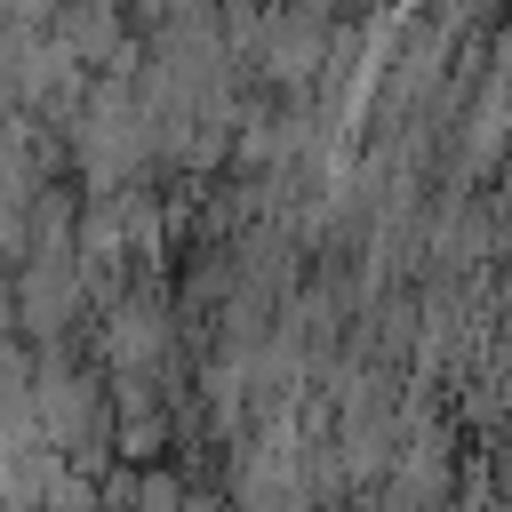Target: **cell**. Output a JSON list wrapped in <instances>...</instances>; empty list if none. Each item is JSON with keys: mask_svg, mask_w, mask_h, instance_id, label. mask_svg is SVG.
I'll use <instances>...</instances> for the list:
<instances>
[{"mask_svg": "<svg viewBox=\"0 0 512 512\" xmlns=\"http://www.w3.org/2000/svg\"><path fill=\"white\" fill-rule=\"evenodd\" d=\"M104 352H112L120 368H144V360L160 352V312H152V304H120L112 328H104Z\"/></svg>", "mask_w": 512, "mask_h": 512, "instance_id": "1", "label": "cell"}, {"mask_svg": "<svg viewBox=\"0 0 512 512\" xmlns=\"http://www.w3.org/2000/svg\"><path fill=\"white\" fill-rule=\"evenodd\" d=\"M160 440H168V416H160V408H136V424H120V456H128V464L160 456Z\"/></svg>", "mask_w": 512, "mask_h": 512, "instance_id": "2", "label": "cell"}, {"mask_svg": "<svg viewBox=\"0 0 512 512\" xmlns=\"http://www.w3.org/2000/svg\"><path fill=\"white\" fill-rule=\"evenodd\" d=\"M128 496H144V504H176V480H168V472H152V480H136Z\"/></svg>", "mask_w": 512, "mask_h": 512, "instance_id": "4", "label": "cell"}, {"mask_svg": "<svg viewBox=\"0 0 512 512\" xmlns=\"http://www.w3.org/2000/svg\"><path fill=\"white\" fill-rule=\"evenodd\" d=\"M56 8H64V0H0L8 32H48V24H56Z\"/></svg>", "mask_w": 512, "mask_h": 512, "instance_id": "3", "label": "cell"}]
</instances>
